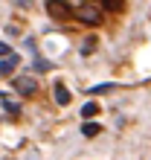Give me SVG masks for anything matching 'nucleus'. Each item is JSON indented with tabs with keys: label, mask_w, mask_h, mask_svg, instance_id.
<instances>
[{
	"label": "nucleus",
	"mask_w": 151,
	"mask_h": 160,
	"mask_svg": "<svg viewBox=\"0 0 151 160\" xmlns=\"http://www.w3.org/2000/svg\"><path fill=\"white\" fill-rule=\"evenodd\" d=\"M76 18H79L81 23H87V26H99L102 23V9L84 0L81 6H76Z\"/></svg>",
	"instance_id": "1"
},
{
	"label": "nucleus",
	"mask_w": 151,
	"mask_h": 160,
	"mask_svg": "<svg viewBox=\"0 0 151 160\" xmlns=\"http://www.w3.org/2000/svg\"><path fill=\"white\" fill-rule=\"evenodd\" d=\"M15 90L21 93V96H35L38 93V82L32 76H17L15 79Z\"/></svg>",
	"instance_id": "2"
},
{
	"label": "nucleus",
	"mask_w": 151,
	"mask_h": 160,
	"mask_svg": "<svg viewBox=\"0 0 151 160\" xmlns=\"http://www.w3.org/2000/svg\"><path fill=\"white\" fill-rule=\"evenodd\" d=\"M17 64H21L17 52H9V55H3V61H0V76H12V73L17 70Z\"/></svg>",
	"instance_id": "3"
},
{
	"label": "nucleus",
	"mask_w": 151,
	"mask_h": 160,
	"mask_svg": "<svg viewBox=\"0 0 151 160\" xmlns=\"http://www.w3.org/2000/svg\"><path fill=\"white\" fill-rule=\"evenodd\" d=\"M46 12H50L52 18H67V12H70V6L64 3V0H46Z\"/></svg>",
	"instance_id": "4"
},
{
	"label": "nucleus",
	"mask_w": 151,
	"mask_h": 160,
	"mask_svg": "<svg viewBox=\"0 0 151 160\" xmlns=\"http://www.w3.org/2000/svg\"><path fill=\"white\" fill-rule=\"evenodd\" d=\"M55 102H58V105H70V90H67V84L64 82H55Z\"/></svg>",
	"instance_id": "5"
},
{
	"label": "nucleus",
	"mask_w": 151,
	"mask_h": 160,
	"mask_svg": "<svg viewBox=\"0 0 151 160\" xmlns=\"http://www.w3.org/2000/svg\"><path fill=\"white\" fill-rule=\"evenodd\" d=\"M99 128H102L99 122H84V125H81V134H84V137H96Z\"/></svg>",
	"instance_id": "6"
},
{
	"label": "nucleus",
	"mask_w": 151,
	"mask_h": 160,
	"mask_svg": "<svg viewBox=\"0 0 151 160\" xmlns=\"http://www.w3.org/2000/svg\"><path fill=\"white\" fill-rule=\"evenodd\" d=\"M96 114H99V105H96V102H87V105L81 108V117H84V119H93Z\"/></svg>",
	"instance_id": "7"
},
{
	"label": "nucleus",
	"mask_w": 151,
	"mask_h": 160,
	"mask_svg": "<svg viewBox=\"0 0 151 160\" xmlns=\"http://www.w3.org/2000/svg\"><path fill=\"white\" fill-rule=\"evenodd\" d=\"M102 6H105L108 12H122V6H125V3H122V0H102Z\"/></svg>",
	"instance_id": "8"
},
{
	"label": "nucleus",
	"mask_w": 151,
	"mask_h": 160,
	"mask_svg": "<svg viewBox=\"0 0 151 160\" xmlns=\"http://www.w3.org/2000/svg\"><path fill=\"white\" fill-rule=\"evenodd\" d=\"M108 90H113V84L108 82V84H96V88H90V93L96 96V93H108Z\"/></svg>",
	"instance_id": "9"
},
{
	"label": "nucleus",
	"mask_w": 151,
	"mask_h": 160,
	"mask_svg": "<svg viewBox=\"0 0 151 160\" xmlns=\"http://www.w3.org/2000/svg\"><path fill=\"white\" fill-rule=\"evenodd\" d=\"M3 108L9 111V114H15V117H17V111H21V108H17L15 102H12V99H6V96H3Z\"/></svg>",
	"instance_id": "10"
},
{
	"label": "nucleus",
	"mask_w": 151,
	"mask_h": 160,
	"mask_svg": "<svg viewBox=\"0 0 151 160\" xmlns=\"http://www.w3.org/2000/svg\"><path fill=\"white\" fill-rule=\"evenodd\" d=\"M35 70H41V73H46V70H50V64H46V61H41V58H35Z\"/></svg>",
	"instance_id": "11"
},
{
	"label": "nucleus",
	"mask_w": 151,
	"mask_h": 160,
	"mask_svg": "<svg viewBox=\"0 0 151 160\" xmlns=\"http://www.w3.org/2000/svg\"><path fill=\"white\" fill-rule=\"evenodd\" d=\"M9 52H12V47H9L6 41H0V55H9Z\"/></svg>",
	"instance_id": "12"
},
{
	"label": "nucleus",
	"mask_w": 151,
	"mask_h": 160,
	"mask_svg": "<svg viewBox=\"0 0 151 160\" xmlns=\"http://www.w3.org/2000/svg\"><path fill=\"white\" fill-rule=\"evenodd\" d=\"M64 3H67V6H81L84 0H64Z\"/></svg>",
	"instance_id": "13"
}]
</instances>
